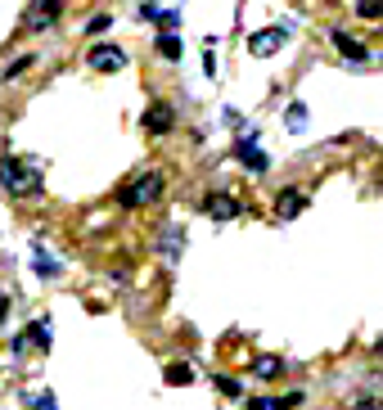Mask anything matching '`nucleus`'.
Returning <instances> with one entry per match:
<instances>
[{"label": "nucleus", "instance_id": "obj_1", "mask_svg": "<svg viewBox=\"0 0 383 410\" xmlns=\"http://www.w3.org/2000/svg\"><path fill=\"white\" fill-rule=\"evenodd\" d=\"M0 185H5L9 194H41V176L32 171L28 158H18V154H9V158H0Z\"/></svg>", "mask_w": 383, "mask_h": 410}, {"label": "nucleus", "instance_id": "obj_2", "mask_svg": "<svg viewBox=\"0 0 383 410\" xmlns=\"http://www.w3.org/2000/svg\"><path fill=\"white\" fill-rule=\"evenodd\" d=\"M163 185H167V181L158 176V171H144L140 181H131L127 190L118 194V203H122V207H144V203H154V198L163 194Z\"/></svg>", "mask_w": 383, "mask_h": 410}, {"label": "nucleus", "instance_id": "obj_3", "mask_svg": "<svg viewBox=\"0 0 383 410\" xmlns=\"http://www.w3.org/2000/svg\"><path fill=\"white\" fill-rule=\"evenodd\" d=\"M59 14H64V0H32L28 14H23V23H28L32 32H41V28H50Z\"/></svg>", "mask_w": 383, "mask_h": 410}, {"label": "nucleus", "instance_id": "obj_4", "mask_svg": "<svg viewBox=\"0 0 383 410\" xmlns=\"http://www.w3.org/2000/svg\"><path fill=\"white\" fill-rule=\"evenodd\" d=\"M144 131H149V135H167L171 131V122H176V113H171V104H163V99H158V104H149V108H144Z\"/></svg>", "mask_w": 383, "mask_h": 410}, {"label": "nucleus", "instance_id": "obj_5", "mask_svg": "<svg viewBox=\"0 0 383 410\" xmlns=\"http://www.w3.org/2000/svg\"><path fill=\"white\" fill-rule=\"evenodd\" d=\"M91 68L95 72H122L127 68V55H122L118 45H95L91 50Z\"/></svg>", "mask_w": 383, "mask_h": 410}, {"label": "nucleus", "instance_id": "obj_6", "mask_svg": "<svg viewBox=\"0 0 383 410\" xmlns=\"http://www.w3.org/2000/svg\"><path fill=\"white\" fill-rule=\"evenodd\" d=\"M203 212L212 217V221H234V217H239V198H230V194H207V198H203Z\"/></svg>", "mask_w": 383, "mask_h": 410}, {"label": "nucleus", "instance_id": "obj_7", "mask_svg": "<svg viewBox=\"0 0 383 410\" xmlns=\"http://www.w3.org/2000/svg\"><path fill=\"white\" fill-rule=\"evenodd\" d=\"M280 45H284V28H266V32H253V36H248V50H253L257 59L275 55Z\"/></svg>", "mask_w": 383, "mask_h": 410}, {"label": "nucleus", "instance_id": "obj_8", "mask_svg": "<svg viewBox=\"0 0 383 410\" xmlns=\"http://www.w3.org/2000/svg\"><path fill=\"white\" fill-rule=\"evenodd\" d=\"M234 154H239V163L248 167V171H266V154H262L253 140H239V149H234Z\"/></svg>", "mask_w": 383, "mask_h": 410}, {"label": "nucleus", "instance_id": "obj_9", "mask_svg": "<svg viewBox=\"0 0 383 410\" xmlns=\"http://www.w3.org/2000/svg\"><path fill=\"white\" fill-rule=\"evenodd\" d=\"M275 207H280V217H284V221H289V217H298V212H302V207H307V194H302V190H284Z\"/></svg>", "mask_w": 383, "mask_h": 410}, {"label": "nucleus", "instance_id": "obj_10", "mask_svg": "<svg viewBox=\"0 0 383 410\" xmlns=\"http://www.w3.org/2000/svg\"><path fill=\"white\" fill-rule=\"evenodd\" d=\"M333 45H338V55H343V59H352V64H361V59H365V45H361V41H352L348 32H333Z\"/></svg>", "mask_w": 383, "mask_h": 410}, {"label": "nucleus", "instance_id": "obj_11", "mask_svg": "<svg viewBox=\"0 0 383 410\" xmlns=\"http://www.w3.org/2000/svg\"><path fill=\"white\" fill-rule=\"evenodd\" d=\"M280 370H284L280 356H257V361H253V375L257 379H280Z\"/></svg>", "mask_w": 383, "mask_h": 410}, {"label": "nucleus", "instance_id": "obj_12", "mask_svg": "<svg viewBox=\"0 0 383 410\" xmlns=\"http://www.w3.org/2000/svg\"><path fill=\"white\" fill-rule=\"evenodd\" d=\"M171 388H185V383H194V370L185 365V361H176V365H167V375H163Z\"/></svg>", "mask_w": 383, "mask_h": 410}, {"label": "nucleus", "instance_id": "obj_13", "mask_svg": "<svg viewBox=\"0 0 383 410\" xmlns=\"http://www.w3.org/2000/svg\"><path fill=\"white\" fill-rule=\"evenodd\" d=\"M158 55H163V59H181V36L176 32H158Z\"/></svg>", "mask_w": 383, "mask_h": 410}, {"label": "nucleus", "instance_id": "obj_14", "mask_svg": "<svg viewBox=\"0 0 383 410\" xmlns=\"http://www.w3.org/2000/svg\"><path fill=\"white\" fill-rule=\"evenodd\" d=\"M23 343H36L45 352V347H50V325H28L23 329Z\"/></svg>", "mask_w": 383, "mask_h": 410}, {"label": "nucleus", "instance_id": "obj_15", "mask_svg": "<svg viewBox=\"0 0 383 410\" xmlns=\"http://www.w3.org/2000/svg\"><path fill=\"white\" fill-rule=\"evenodd\" d=\"M181 244H185V239H181V230H176V226H167V234H163V253H167V257H176V253H181Z\"/></svg>", "mask_w": 383, "mask_h": 410}, {"label": "nucleus", "instance_id": "obj_16", "mask_svg": "<svg viewBox=\"0 0 383 410\" xmlns=\"http://www.w3.org/2000/svg\"><path fill=\"white\" fill-rule=\"evenodd\" d=\"M356 14L361 18H383V0H356Z\"/></svg>", "mask_w": 383, "mask_h": 410}, {"label": "nucleus", "instance_id": "obj_17", "mask_svg": "<svg viewBox=\"0 0 383 410\" xmlns=\"http://www.w3.org/2000/svg\"><path fill=\"white\" fill-rule=\"evenodd\" d=\"M289 127H293V131H302V127H307V108H302V104H293V108H289Z\"/></svg>", "mask_w": 383, "mask_h": 410}, {"label": "nucleus", "instance_id": "obj_18", "mask_svg": "<svg viewBox=\"0 0 383 410\" xmlns=\"http://www.w3.org/2000/svg\"><path fill=\"white\" fill-rule=\"evenodd\" d=\"M36 271H41L45 280H50V275H59V266H55V262H50V257H45V253H36Z\"/></svg>", "mask_w": 383, "mask_h": 410}, {"label": "nucleus", "instance_id": "obj_19", "mask_svg": "<svg viewBox=\"0 0 383 410\" xmlns=\"http://www.w3.org/2000/svg\"><path fill=\"white\" fill-rule=\"evenodd\" d=\"M217 388L226 392V397H239V392H244V383H239V379H217Z\"/></svg>", "mask_w": 383, "mask_h": 410}, {"label": "nucleus", "instance_id": "obj_20", "mask_svg": "<svg viewBox=\"0 0 383 410\" xmlns=\"http://www.w3.org/2000/svg\"><path fill=\"white\" fill-rule=\"evenodd\" d=\"M108 23H113V14H100V18H91V28H86V32H91V36H95V32H104V28H108Z\"/></svg>", "mask_w": 383, "mask_h": 410}, {"label": "nucleus", "instance_id": "obj_21", "mask_svg": "<svg viewBox=\"0 0 383 410\" xmlns=\"http://www.w3.org/2000/svg\"><path fill=\"white\" fill-rule=\"evenodd\" d=\"M203 72H207V77L217 72V55H212V45H207V55H203Z\"/></svg>", "mask_w": 383, "mask_h": 410}, {"label": "nucleus", "instance_id": "obj_22", "mask_svg": "<svg viewBox=\"0 0 383 410\" xmlns=\"http://www.w3.org/2000/svg\"><path fill=\"white\" fill-rule=\"evenodd\" d=\"M248 410H275V402H266V397H253Z\"/></svg>", "mask_w": 383, "mask_h": 410}, {"label": "nucleus", "instance_id": "obj_23", "mask_svg": "<svg viewBox=\"0 0 383 410\" xmlns=\"http://www.w3.org/2000/svg\"><path fill=\"white\" fill-rule=\"evenodd\" d=\"M36 410H55V397H50V392H41V397H36Z\"/></svg>", "mask_w": 383, "mask_h": 410}, {"label": "nucleus", "instance_id": "obj_24", "mask_svg": "<svg viewBox=\"0 0 383 410\" xmlns=\"http://www.w3.org/2000/svg\"><path fill=\"white\" fill-rule=\"evenodd\" d=\"M5 316H9V297L0 293V320H5Z\"/></svg>", "mask_w": 383, "mask_h": 410}, {"label": "nucleus", "instance_id": "obj_25", "mask_svg": "<svg viewBox=\"0 0 383 410\" xmlns=\"http://www.w3.org/2000/svg\"><path fill=\"white\" fill-rule=\"evenodd\" d=\"M356 410H379V402H356Z\"/></svg>", "mask_w": 383, "mask_h": 410}, {"label": "nucleus", "instance_id": "obj_26", "mask_svg": "<svg viewBox=\"0 0 383 410\" xmlns=\"http://www.w3.org/2000/svg\"><path fill=\"white\" fill-rule=\"evenodd\" d=\"M375 352H379V356H383V343H379V347H375Z\"/></svg>", "mask_w": 383, "mask_h": 410}]
</instances>
